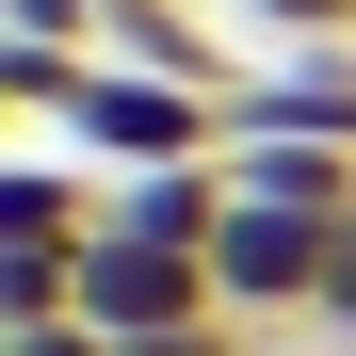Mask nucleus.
<instances>
[{
    "instance_id": "nucleus-5",
    "label": "nucleus",
    "mask_w": 356,
    "mask_h": 356,
    "mask_svg": "<svg viewBox=\"0 0 356 356\" xmlns=\"http://www.w3.org/2000/svg\"><path fill=\"white\" fill-rule=\"evenodd\" d=\"M211 17L259 49H356V0H211Z\"/></svg>"
},
{
    "instance_id": "nucleus-3",
    "label": "nucleus",
    "mask_w": 356,
    "mask_h": 356,
    "mask_svg": "<svg viewBox=\"0 0 356 356\" xmlns=\"http://www.w3.org/2000/svg\"><path fill=\"white\" fill-rule=\"evenodd\" d=\"M356 146V49H275V65H243V97H227V146Z\"/></svg>"
},
{
    "instance_id": "nucleus-9",
    "label": "nucleus",
    "mask_w": 356,
    "mask_h": 356,
    "mask_svg": "<svg viewBox=\"0 0 356 356\" xmlns=\"http://www.w3.org/2000/svg\"><path fill=\"white\" fill-rule=\"evenodd\" d=\"M275 356H291V340H275Z\"/></svg>"
},
{
    "instance_id": "nucleus-7",
    "label": "nucleus",
    "mask_w": 356,
    "mask_h": 356,
    "mask_svg": "<svg viewBox=\"0 0 356 356\" xmlns=\"http://www.w3.org/2000/svg\"><path fill=\"white\" fill-rule=\"evenodd\" d=\"M0 356H113L97 324H0Z\"/></svg>"
},
{
    "instance_id": "nucleus-1",
    "label": "nucleus",
    "mask_w": 356,
    "mask_h": 356,
    "mask_svg": "<svg viewBox=\"0 0 356 356\" xmlns=\"http://www.w3.org/2000/svg\"><path fill=\"white\" fill-rule=\"evenodd\" d=\"M33 146H65V162H97V178H178V162H227V97L97 49V65L49 97V130H33Z\"/></svg>"
},
{
    "instance_id": "nucleus-6",
    "label": "nucleus",
    "mask_w": 356,
    "mask_h": 356,
    "mask_svg": "<svg viewBox=\"0 0 356 356\" xmlns=\"http://www.w3.org/2000/svg\"><path fill=\"white\" fill-rule=\"evenodd\" d=\"M308 340H356V211H340V243H324V324Z\"/></svg>"
},
{
    "instance_id": "nucleus-8",
    "label": "nucleus",
    "mask_w": 356,
    "mask_h": 356,
    "mask_svg": "<svg viewBox=\"0 0 356 356\" xmlns=\"http://www.w3.org/2000/svg\"><path fill=\"white\" fill-rule=\"evenodd\" d=\"M324 356H356V340H324Z\"/></svg>"
},
{
    "instance_id": "nucleus-2",
    "label": "nucleus",
    "mask_w": 356,
    "mask_h": 356,
    "mask_svg": "<svg viewBox=\"0 0 356 356\" xmlns=\"http://www.w3.org/2000/svg\"><path fill=\"white\" fill-rule=\"evenodd\" d=\"M324 243H340L324 211L227 195V227H211V291H227V324H243V340H291V324H324Z\"/></svg>"
},
{
    "instance_id": "nucleus-4",
    "label": "nucleus",
    "mask_w": 356,
    "mask_h": 356,
    "mask_svg": "<svg viewBox=\"0 0 356 356\" xmlns=\"http://www.w3.org/2000/svg\"><path fill=\"white\" fill-rule=\"evenodd\" d=\"M227 195H275V211H324L340 227L356 211V146H259L243 130V146H227Z\"/></svg>"
}]
</instances>
